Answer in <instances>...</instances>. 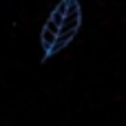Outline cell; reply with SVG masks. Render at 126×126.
Instances as JSON below:
<instances>
[{"label": "cell", "instance_id": "cell-1", "mask_svg": "<svg viewBox=\"0 0 126 126\" xmlns=\"http://www.w3.org/2000/svg\"><path fill=\"white\" fill-rule=\"evenodd\" d=\"M53 40H55V33L53 31H49V29H44L42 27V35H40V42H42V47L49 51L51 49V44H53Z\"/></svg>", "mask_w": 126, "mask_h": 126}, {"label": "cell", "instance_id": "cell-2", "mask_svg": "<svg viewBox=\"0 0 126 126\" xmlns=\"http://www.w3.org/2000/svg\"><path fill=\"white\" fill-rule=\"evenodd\" d=\"M64 9H66V2H62V4H58V7L53 9V13H51V20H53L55 24H60V22H62V16H64Z\"/></svg>", "mask_w": 126, "mask_h": 126}]
</instances>
